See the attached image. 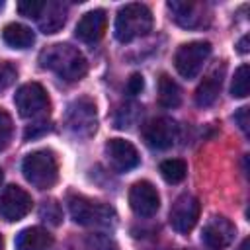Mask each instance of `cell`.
<instances>
[{"mask_svg": "<svg viewBox=\"0 0 250 250\" xmlns=\"http://www.w3.org/2000/svg\"><path fill=\"white\" fill-rule=\"evenodd\" d=\"M39 66L55 72L66 82L80 80L88 72V62L84 55L68 43H55L45 47L39 53Z\"/></svg>", "mask_w": 250, "mask_h": 250, "instance_id": "cell-1", "label": "cell"}, {"mask_svg": "<svg viewBox=\"0 0 250 250\" xmlns=\"http://www.w3.org/2000/svg\"><path fill=\"white\" fill-rule=\"evenodd\" d=\"M23 178L37 189H49L59 180V164L55 152L49 148H39L29 152L21 162Z\"/></svg>", "mask_w": 250, "mask_h": 250, "instance_id": "cell-2", "label": "cell"}, {"mask_svg": "<svg viewBox=\"0 0 250 250\" xmlns=\"http://www.w3.org/2000/svg\"><path fill=\"white\" fill-rule=\"evenodd\" d=\"M152 27V14L145 4L131 2L119 8L115 18V37L121 43H129L143 37Z\"/></svg>", "mask_w": 250, "mask_h": 250, "instance_id": "cell-3", "label": "cell"}, {"mask_svg": "<svg viewBox=\"0 0 250 250\" xmlns=\"http://www.w3.org/2000/svg\"><path fill=\"white\" fill-rule=\"evenodd\" d=\"M68 213L74 223L84 227H107L115 219V211L102 201H94L84 195L68 197Z\"/></svg>", "mask_w": 250, "mask_h": 250, "instance_id": "cell-4", "label": "cell"}, {"mask_svg": "<svg viewBox=\"0 0 250 250\" xmlns=\"http://www.w3.org/2000/svg\"><path fill=\"white\" fill-rule=\"evenodd\" d=\"M68 131L76 137H92L98 127V115H96V105L90 98H78L74 100L68 109H66V119H64Z\"/></svg>", "mask_w": 250, "mask_h": 250, "instance_id": "cell-5", "label": "cell"}, {"mask_svg": "<svg viewBox=\"0 0 250 250\" xmlns=\"http://www.w3.org/2000/svg\"><path fill=\"white\" fill-rule=\"evenodd\" d=\"M211 55L209 41H191L184 43L174 55V66L184 78H195Z\"/></svg>", "mask_w": 250, "mask_h": 250, "instance_id": "cell-6", "label": "cell"}, {"mask_svg": "<svg viewBox=\"0 0 250 250\" xmlns=\"http://www.w3.org/2000/svg\"><path fill=\"white\" fill-rule=\"evenodd\" d=\"M14 104L21 117H39L49 111V96L39 82H27L20 86L14 96Z\"/></svg>", "mask_w": 250, "mask_h": 250, "instance_id": "cell-7", "label": "cell"}, {"mask_svg": "<svg viewBox=\"0 0 250 250\" xmlns=\"http://www.w3.org/2000/svg\"><path fill=\"white\" fill-rule=\"evenodd\" d=\"M199 209H201V205H199L197 197H193L189 193L176 197V201L170 207V217H168L172 229L180 234H188L199 219Z\"/></svg>", "mask_w": 250, "mask_h": 250, "instance_id": "cell-8", "label": "cell"}, {"mask_svg": "<svg viewBox=\"0 0 250 250\" xmlns=\"http://www.w3.org/2000/svg\"><path fill=\"white\" fill-rule=\"evenodd\" d=\"M31 207H33L31 195L20 186H8L0 193V217L4 221L10 223L20 221L31 211Z\"/></svg>", "mask_w": 250, "mask_h": 250, "instance_id": "cell-9", "label": "cell"}, {"mask_svg": "<svg viewBox=\"0 0 250 250\" xmlns=\"http://www.w3.org/2000/svg\"><path fill=\"white\" fill-rule=\"evenodd\" d=\"M178 137V125L170 117H156L145 123L143 127V141L156 150L170 148Z\"/></svg>", "mask_w": 250, "mask_h": 250, "instance_id": "cell-10", "label": "cell"}, {"mask_svg": "<svg viewBox=\"0 0 250 250\" xmlns=\"http://www.w3.org/2000/svg\"><path fill=\"white\" fill-rule=\"evenodd\" d=\"M129 207L139 217L156 215V211L160 207V195H158L156 188L146 180L135 182L129 189Z\"/></svg>", "mask_w": 250, "mask_h": 250, "instance_id": "cell-11", "label": "cell"}, {"mask_svg": "<svg viewBox=\"0 0 250 250\" xmlns=\"http://www.w3.org/2000/svg\"><path fill=\"white\" fill-rule=\"evenodd\" d=\"M105 156L113 170L117 172H129L139 166L141 156L133 143L125 139H109L105 143Z\"/></svg>", "mask_w": 250, "mask_h": 250, "instance_id": "cell-12", "label": "cell"}, {"mask_svg": "<svg viewBox=\"0 0 250 250\" xmlns=\"http://www.w3.org/2000/svg\"><path fill=\"white\" fill-rule=\"evenodd\" d=\"M236 236V227L221 215H215L207 221V225L203 227V242L211 248V250H223L227 248Z\"/></svg>", "mask_w": 250, "mask_h": 250, "instance_id": "cell-13", "label": "cell"}, {"mask_svg": "<svg viewBox=\"0 0 250 250\" xmlns=\"http://www.w3.org/2000/svg\"><path fill=\"white\" fill-rule=\"evenodd\" d=\"M170 14H172V20L180 25V27H186V29H195V27H201L205 23V6L203 4H197V2H180V0H172L166 4Z\"/></svg>", "mask_w": 250, "mask_h": 250, "instance_id": "cell-14", "label": "cell"}, {"mask_svg": "<svg viewBox=\"0 0 250 250\" xmlns=\"http://www.w3.org/2000/svg\"><path fill=\"white\" fill-rule=\"evenodd\" d=\"M105 25H107V16L104 10H92V12H86L78 23H76V37L84 43H96L104 37V31H105Z\"/></svg>", "mask_w": 250, "mask_h": 250, "instance_id": "cell-15", "label": "cell"}, {"mask_svg": "<svg viewBox=\"0 0 250 250\" xmlns=\"http://www.w3.org/2000/svg\"><path fill=\"white\" fill-rule=\"evenodd\" d=\"M223 78H225V64L215 66L207 76H203V80L195 90V104L199 107H207L217 100L223 86Z\"/></svg>", "mask_w": 250, "mask_h": 250, "instance_id": "cell-16", "label": "cell"}, {"mask_svg": "<svg viewBox=\"0 0 250 250\" xmlns=\"http://www.w3.org/2000/svg\"><path fill=\"white\" fill-rule=\"evenodd\" d=\"M66 21V6L59 0L43 2V10L37 18V23L43 33H57Z\"/></svg>", "mask_w": 250, "mask_h": 250, "instance_id": "cell-17", "label": "cell"}, {"mask_svg": "<svg viewBox=\"0 0 250 250\" xmlns=\"http://www.w3.org/2000/svg\"><path fill=\"white\" fill-rule=\"evenodd\" d=\"M16 250H49L53 246V236L41 227H27L16 236Z\"/></svg>", "mask_w": 250, "mask_h": 250, "instance_id": "cell-18", "label": "cell"}, {"mask_svg": "<svg viewBox=\"0 0 250 250\" xmlns=\"http://www.w3.org/2000/svg\"><path fill=\"white\" fill-rule=\"evenodd\" d=\"M2 39L8 47L12 49H27L33 45L35 41V35L33 31L23 25V23H18V21H12V23H6L4 29H2Z\"/></svg>", "mask_w": 250, "mask_h": 250, "instance_id": "cell-19", "label": "cell"}, {"mask_svg": "<svg viewBox=\"0 0 250 250\" xmlns=\"http://www.w3.org/2000/svg\"><path fill=\"white\" fill-rule=\"evenodd\" d=\"M182 102V90L180 86L168 76V74H160L158 78V104L162 107H178Z\"/></svg>", "mask_w": 250, "mask_h": 250, "instance_id": "cell-20", "label": "cell"}, {"mask_svg": "<svg viewBox=\"0 0 250 250\" xmlns=\"http://www.w3.org/2000/svg\"><path fill=\"white\" fill-rule=\"evenodd\" d=\"M188 174V164L180 158H170L160 164V176L168 184H180Z\"/></svg>", "mask_w": 250, "mask_h": 250, "instance_id": "cell-21", "label": "cell"}, {"mask_svg": "<svg viewBox=\"0 0 250 250\" xmlns=\"http://www.w3.org/2000/svg\"><path fill=\"white\" fill-rule=\"evenodd\" d=\"M250 88V68L248 64H240L234 72L232 84H230V94L232 98H246Z\"/></svg>", "mask_w": 250, "mask_h": 250, "instance_id": "cell-22", "label": "cell"}, {"mask_svg": "<svg viewBox=\"0 0 250 250\" xmlns=\"http://www.w3.org/2000/svg\"><path fill=\"white\" fill-rule=\"evenodd\" d=\"M39 217H41L45 223L57 227V225L61 223V219H62V209H61V205H59L55 199H49V201H43V203H41V207H39Z\"/></svg>", "mask_w": 250, "mask_h": 250, "instance_id": "cell-23", "label": "cell"}, {"mask_svg": "<svg viewBox=\"0 0 250 250\" xmlns=\"http://www.w3.org/2000/svg\"><path fill=\"white\" fill-rule=\"evenodd\" d=\"M12 133H14V125H12V117L6 109L0 107V152L10 145L12 141Z\"/></svg>", "mask_w": 250, "mask_h": 250, "instance_id": "cell-24", "label": "cell"}, {"mask_svg": "<svg viewBox=\"0 0 250 250\" xmlns=\"http://www.w3.org/2000/svg\"><path fill=\"white\" fill-rule=\"evenodd\" d=\"M18 76V70L14 68V64L6 62V61H0V90L8 88Z\"/></svg>", "mask_w": 250, "mask_h": 250, "instance_id": "cell-25", "label": "cell"}, {"mask_svg": "<svg viewBox=\"0 0 250 250\" xmlns=\"http://www.w3.org/2000/svg\"><path fill=\"white\" fill-rule=\"evenodd\" d=\"M41 10H43V2L27 0V2H20V4H18V12H20L21 16H25V18H33V20L39 18Z\"/></svg>", "mask_w": 250, "mask_h": 250, "instance_id": "cell-26", "label": "cell"}, {"mask_svg": "<svg viewBox=\"0 0 250 250\" xmlns=\"http://www.w3.org/2000/svg\"><path fill=\"white\" fill-rule=\"evenodd\" d=\"M143 88H145V80H143V76H141V74H131V78L127 80V86H125L127 94L137 96V94H141Z\"/></svg>", "mask_w": 250, "mask_h": 250, "instance_id": "cell-27", "label": "cell"}, {"mask_svg": "<svg viewBox=\"0 0 250 250\" xmlns=\"http://www.w3.org/2000/svg\"><path fill=\"white\" fill-rule=\"evenodd\" d=\"M234 121L238 123V127L242 129V133L244 135H248L250 133V123H248V107H240L236 113H234Z\"/></svg>", "mask_w": 250, "mask_h": 250, "instance_id": "cell-28", "label": "cell"}, {"mask_svg": "<svg viewBox=\"0 0 250 250\" xmlns=\"http://www.w3.org/2000/svg\"><path fill=\"white\" fill-rule=\"evenodd\" d=\"M45 131H49V125H45L43 121L41 123H35V125H31V127L25 129V139H33V137H37V135H41Z\"/></svg>", "mask_w": 250, "mask_h": 250, "instance_id": "cell-29", "label": "cell"}, {"mask_svg": "<svg viewBox=\"0 0 250 250\" xmlns=\"http://www.w3.org/2000/svg\"><path fill=\"white\" fill-rule=\"evenodd\" d=\"M236 49H238L240 55H246V53H248V35H244V37L236 43Z\"/></svg>", "mask_w": 250, "mask_h": 250, "instance_id": "cell-30", "label": "cell"}, {"mask_svg": "<svg viewBox=\"0 0 250 250\" xmlns=\"http://www.w3.org/2000/svg\"><path fill=\"white\" fill-rule=\"evenodd\" d=\"M2 180H4V172H2V168H0V184H2Z\"/></svg>", "mask_w": 250, "mask_h": 250, "instance_id": "cell-31", "label": "cell"}, {"mask_svg": "<svg viewBox=\"0 0 250 250\" xmlns=\"http://www.w3.org/2000/svg\"><path fill=\"white\" fill-rule=\"evenodd\" d=\"M152 250H174V248H152Z\"/></svg>", "mask_w": 250, "mask_h": 250, "instance_id": "cell-32", "label": "cell"}, {"mask_svg": "<svg viewBox=\"0 0 250 250\" xmlns=\"http://www.w3.org/2000/svg\"><path fill=\"white\" fill-rule=\"evenodd\" d=\"M2 246H4V240H2V236H0V250H2Z\"/></svg>", "mask_w": 250, "mask_h": 250, "instance_id": "cell-33", "label": "cell"}]
</instances>
